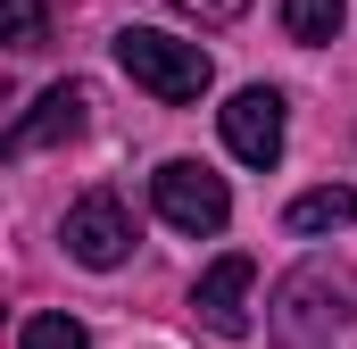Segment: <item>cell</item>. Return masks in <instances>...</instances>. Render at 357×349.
I'll list each match as a JSON object with an SVG mask.
<instances>
[{"mask_svg": "<svg viewBox=\"0 0 357 349\" xmlns=\"http://www.w3.org/2000/svg\"><path fill=\"white\" fill-rule=\"evenodd\" d=\"M349 25V0H282V34L291 42H333Z\"/></svg>", "mask_w": 357, "mask_h": 349, "instance_id": "cell-9", "label": "cell"}, {"mask_svg": "<svg viewBox=\"0 0 357 349\" xmlns=\"http://www.w3.org/2000/svg\"><path fill=\"white\" fill-rule=\"evenodd\" d=\"M150 200H158V216L175 233H225V216H233L225 174H208L199 158H167V167L150 174Z\"/></svg>", "mask_w": 357, "mask_h": 349, "instance_id": "cell-3", "label": "cell"}, {"mask_svg": "<svg viewBox=\"0 0 357 349\" xmlns=\"http://www.w3.org/2000/svg\"><path fill=\"white\" fill-rule=\"evenodd\" d=\"M349 316H357V274L341 258L291 266V274L274 283V299H266L274 349H333L341 333H349Z\"/></svg>", "mask_w": 357, "mask_h": 349, "instance_id": "cell-1", "label": "cell"}, {"mask_svg": "<svg viewBox=\"0 0 357 349\" xmlns=\"http://www.w3.org/2000/svg\"><path fill=\"white\" fill-rule=\"evenodd\" d=\"M17 349H91V333L75 325V316H25Z\"/></svg>", "mask_w": 357, "mask_h": 349, "instance_id": "cell-10", "label": "cell"}, {"mask_svg": "<svg viewBox=\"0 0 357 349\" xmlns=\"http://www.w3.org/2000/svg\"><path fill=\"white\" fill-rule=\"evenodd\" d=\"M42 34H50L42 0H8V50H42Z\"/></svg>", "mask_w": 357, "mask_h": 349, "instance_id": "cell-11", "label": "cell"}, {"mask_svg": "<svg viewBox=\"0 0 357 349\" xmlns=\"http://www.w3.org/2000/svg\"><path fill=\"white\" fill-rule=\"evenodd\" d=\"M116 67L150 91V100H167V108H183V100L208 91V50L158 34V25H125V34H116Z\"/></svg>", "mask_w": 357, "mask_h": 349, "instance_id": "cell-2", "label": "cell"}, {"mask_svg": "<svg viewBox=\"0 0 357 349\" xmlns=\"http://www.w3.org/2000/svg\"><path fill=\"white\" fill-rule=\"evenodd\" d=\"M225 150L241 158V167H274L282 158V91L250 84L225 100Z\"/></svg>", "mask_w": 357, "mask_h": 349, "instance_id": "cell-5", "label": "cell"}, {"mask_svg": "<svg viewBox=\"0 0 357 349\" xmlns=\"http://www.w3.org/2000/svg\"><path fill=\"white\" fill-rule=\"evenodd\" d=\"M59 242H67V258H84V266H125L133 258V216H125V200L116 191H91V200H75L67 208V225H59Z\"/></svg>", "mask_w": 357, "mask_h": 349, "instance_id": "cell-4", "label": "cell"}, {"mask_svg": "<svg viewBox=\"0 0 357 349\" xmlns=\"http://www.w3.org/2000/svg\"><path fill=\"white\" fill-rule=\"evenodd\" d=\"M91 117V84H50L17 125H8V158H33V150H50V142H75Z\"/></svg>", "mask_w": 357, "mask_h": 349, "instance_id": "cell-6", "label": "cell"}, {"mask_svg": "<svg viewBox=\"0 0 357 349\" xmlns=\"http://www.w3.org/2000/svg\"><path fill=\"white\" fill-rule=\"evenodd\" d=\"M341 225H357V183H324L291 200V233H341Z\"/></svg>", "mask_w": 357, "mask_h": 349, "instance_id": "cell-8", "label": "cell"}, {"mask_svg": "<svg viewBox=\"0 0 357 349\" xmlns=\"http://www.w3.org/2000/svg\"><path fill=\"white\" fill-rule=\"evenodd\" d=\"M175 8H183V17H199V25H233L250 0H175Z\"/></svg>", "mask_w": 357, "mask_h": 349, "instance_id": "cell-12", "label": "cell"}, {"mask_svg": "<svg viewBox=\"0 0 357 349\" xmlns=\"http://www.w3.org/2000/svg\"><path fill=\"white\" fill-rule=\"evenodd\" d=\"M250 283H258V266L241 258V250H233V258H216L208 274H199L191 308L208 316V333H225V341H241V333H250Z\"/></svg>", "mask_w": 357, "mask_h": 349, "instance_id": "cell-7", "label": "cell"}]
</instances>
